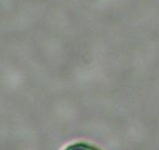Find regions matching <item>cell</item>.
<instances>
[{
	"label": "cell",
	"instance_id": "obj_1",
	"mask_svg": "<svg viewBox=\"0 0 159 150\" xmlns=\"http://www.w3.org/2000/svg\"><path fill=\"white\" fill-rule=\"evenodd\" d=\"M64 150H100L94 146L84 142H77L67 146Z\"/></svg>",
	"mask_w": 159,
	"mask_h": 150
}]
</instances>
